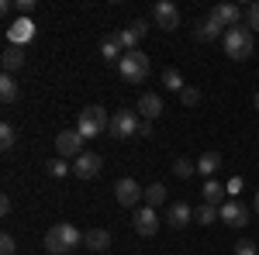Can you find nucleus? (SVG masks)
<instances>
[{"instance_id": "obj_1", "label": "nucleus", "mask_w": 259, "mask_h": 255, "mask_svg": "<svg viewBox=\"0 0 259 255\" xmlns=\"http://www.w3.org/2000/svg\"><path fill=\"white\" fill-rule=\"evenodd\" d=\"M80 241H83V235L76 231V224L59 221V224L49 228V235H45V248H49L52 255H62V252H69V248H76Z\"/></svg>"}, {"instance_id": "obj_2", "label": "nucleus", "mask_w": 259, "mask_h": 255, "mask_svg": "<svg viewBox=\"0 0 259 255\" xmlns=\"http://www.w3.org/2000/svg\"><path fill=\"white\" fill-rule=\"evenodd\" d=\"M252 45H256V41H252V31H249V28H228V31H225V52H228V59H249V56H252Z\"/></svg>"}, {"instance_id": "obj_3", "label": "nucleus", "mask_w": 259, "mask_h": 255, "mask_svg": "<svg viewBox=\"0 0 259 255\" xmlns=\"http://www.w3.org/2000/svg\"><path fill=\"white\" fill-rule=\"evenodd\" d=\"M104 128H111V118L104 114V107H87V111H80V118H76V131H80L83 138H97L104 135Z\"/></svg>"}, {"instance_id": "obj_4", "label": "nucleus", "mask_w": 259, "mask_h": 255, "mask_svg": "<svg viewBox=\"0 0 259 255\" xmlns=\"http://www.w3.org/2000/svg\"><path fill=\"white\" fill-rule=\"evenodd\" d=\"M149 69H152V66H149V56L139 52V48H135V52H124V59L118 62V73L128 79V83H142V79L149 76Z\"/></svg>"}, {"instance_id": "obj_5", "label": "nucleus", "mask_w": 259, "mask_h": 255, "mask_svg": "<svg viewBox=\"0 0 259 255\" xmlns=\"http://www.w3.org/2000/svg\"><path fill=\"white\" fill-rule=\"evenodd\" d=\"M139 128H142L139 111H118V114L111 118V135L114 138H135Z\"/></svg>"}, {"instance_id": "obj_6", "label": "nucleus", "mask_w": 259, "mask_h": 255, "mask_svg": "<svg viewBox=\"0 0 259 255\" xmlns=\"http://www.w3.org/2000/svg\"><path fill=\"white\" fill-rule=\"evenodd\" d=\"M83 141H87V138H83L76 128L59 131V135H56V152H59L62 159H80L83 156Z\"/></svg>"}, {"instance_id": "obj_7", "label": "nucleus", "mask_w": 259, "mask_h": 255, "mask_svg": "<svg viewBox=\"0 0 259 255\" xmlns=\"http://www.w3.org/2000/svg\"><path fill=\"white\" fill-rule=\"evenodd\" d=\"M152 18H156V24H159L162 31H177L180 28V7L173 4V0H159L156 7H152Z\"/></svg>"}, {"instance_id": "obj_8", "label": "nucleus", "mask_w": 259, "mask_h": 255, "mask_svg": "<svg viewBox=\"0 0 259 255\" xmlns=\"http://www.w3.org/2000/svg\"><path fill=\"white\" fill-rule=\"evenodd\" d=\"M218 214L228 228H245V224H249V207H245L242 200H225Z\"/></svg>"}, {"instance_id": "obj_9", "label": "nucleus", "mask_w": 259, "mask_h": 255, "mask_svg": "<svg viewBox=\"0 0 259 255\" xmlns=\"http://www.w3.org/2000/svg\"><path fill=\"white\" fill-rule=\"evenodd\" d=\"M132 228H135L142 238H152L159 231V214H156L152 207H139V211L132 214Z\"/></svg>"}, {"instance_id": "obj_10", "label": "nucleus", "mask_w": 259, "mask_h": 255, "mask_svg": "<svg viewBox=\"0 0 259 255\" xmlns=\"http://www.w3.org/2000/svg\"><path fill=\"white\" fill-rule=\"evenodd\" d=\"M114 196H118L121 207H135L142 196H145V190H142L132 176H124V179H118V183H114Z\"/></svg>"}, {"instance_id": "obj_11", "label": "nucleus", "mask_w": 259, "mask_h": 255, "mask_svg": "<svg viewBox=\"0 0 259 255\" xmlns=\"http://www.w3.org/2000/svg\"><path fill=\"white\" fill-rule=\"evenodd\" d=\"M100 169H104V156H97V152H83V156L73 162L76 179H94V176H100Z\"/></svg>"}, {"instance_id": "obj_12", "label": "nucleus", "mask_w": 259, "mask_h": 255, "mask_svg": "<svg viewBox=\"0 0 259 255\" xmlns=\"http://www.w3.org/2000/svg\"><path fill=\"white\" fill-rule=\"evenodd\" d=\"M35 38V21L31 18H18L11 21V28H7V45H28V41Z\"/></svg>"}, {"instance_id": "obj_13", "label": "nucleus", "mask_w": 259, "mask_h": 255, "mask_svg": "<svg viewBox=\"0 0 259 255\" xmlns=\"http://www.w3.org/2000/svg\"><path fill=\"white\" fill-rule=\"evenodd\" d=\"M194 207L187 203V200H177V203H169V211H166V224L169 228H187L190 221H194Z\"/></svg>"}, {"instance_id": "obj_14", "label": "nucleus", "mask_w": 259, "mask_h": 255, "mask_svg": "<svg viewBox=\"0 0 259 255\" xmlns=\"http://www.w3.org/2000/svg\"><path fill=\"white\" fill-rule=\"evenodd\" d=\"M211 18L218 21L225 31H228V28H239L242 24V7L239 4H218V7L211 11Z\"/></svg>"}, {"instance_id": "obj_15", "label": "nucleus", "mask_w": 259, "mask_h": 255, "mask_svg": "<svg viewBox=\"0 0 259 255\" xmlns=\"http://www.w3.org/2000/svg\"><path fill=\"white\" fill-rule=\"evenodd\" d=\"M145 28H149L145 21H132L128 28H121V31H118L121 48H124V52H135V48H139V41H142V35H145Z\"/></svg>"}, {"instance_id": "obj_16", "label": "nucleus", "mask_w": 259, "mask_h": 255, "mask_svg": "<svg viewBox=\"0 0 259 255\" xmlns=\"http://www.w3.org/2000/svg\"><path fill=\"white\" fill-rule=\"evenodd\" d=\"M135 111L142 114V121H156L162 111H166V107H162V97H159V93H142Z\"/></svg>"}, {"instance_id": "obj_17", "label": "nucleus", "mask_w": 259, "mask_h": 255, "mask_svg": "<svg viewBox=\"0 0 259 255\" xmlns=\"http://www.w3.org/2000/svg\"><path fill=\"white\" fill-rule=\"evenodd\" d=\"M0 62H4V73H11V76H14L21 66H24V48H21V45H7V48H4V56H0Z\"/></svg>"}, {"instance_id": "obj_18", "label": "nucleus", "mask_w": 259, "mask_h": 255, "mask_svg": "<svg viewBox=\"0 0 259 255\" xmlns=\"http://www.w3.org/2000/svg\"><path fill=\"white\" fill-rule=\"evenodd\" d=\"M100 56H104V62H121L124 59V48H121L118 35H104V41H100Z\"/></svg>"}, {"instance_id": "obj_19", "label": "nucleus", "mask_w": 259, "mask_h": 255, "mask_svg": "<svg viewBox=\"0 0 259 255\" xmlns=\"http://www.w3.org/2000/svg\"><path fill=\"white\" fill-rule=\"evenodd\" d=\"M83 245H87L90 252H107V248H111V235H107L104 228H94V231L83 235Z\"/></svg>"}, {"instance_id": "obj_20", "label": "nucleus", "mask_w": 259, "mask_h": 255, "mask_svg": "<svg viewBox=\"0 0 259 255\" xmlns=\"http://www.w3.org/2000/svg\"><path fill=\"white\" fill-rule=\"evenodd\" d=\"M221 31H225V28H221V24H218L214 18H211V14H207V18H204V21L197 24V28H194V35H197V41H214V38L221 35Z\"/></svg>"}, {"instance_id": "obj_21", "label": "nucleus", "mask_w": 259, "mask_h": 255, "mask_svg": "<svg viewBox=\"0 0 259 255\" xmlns=\"http://www.w3.org/2000/svg\"><path fill=\"white\" fill-rule=\"evenodd\" d=\"M200 193H204V203H211V207H221V203H225V193H228V190L221 186L218 179H207Z\"/></svg>"}, {"instance_id": "obj_22", "label": "nucleus", "mask_w": 259, "mask_h": 255, "mask_svg": "<svg viewBox=\"0 0 259 255\" xmlns=\"http://www.w3.org/2000/svg\"><path fill=\"white\" fill-rule=\"evenodd\" d=\"M18 97H21L18 79L11 76V73H4V76H0V100H4V104H14Z\"/></svg>"}, {"instance_id": "obj_23", "label": "nucleus", "mask_w": 259, "mask_h": 255, "mask_svg": "<svg viewBox=\"0 0 259 255\" xmlns=\"http://www.w3.org/2000/svg\"><path fill=\"white\" fill-rule=\"evenodd\" d=\"M218 166H221V156H218V152H204V156L197 159V173H200V176H207V179L218 173Z\"/></svg>"}, {"instance_id": "obj_24", "label": "nucleus", "mask_w": 259, "mask_h": 255, "mask_svg": "<svg viewBox=\"0 0 259 255\" xmlns=\"http://www.w3.org/2000/svg\"><path fill=\"white\" fill-rule=\"evenodd\" d=\"M142 200H145V207H152V211H156V207H162V203H166V186H162V183L145 186V196H142Z\"/></svg>"}, {"instance_id": "obj_25", "label": "nucleus", "mask_w": 259, "mask_h": 255, "mask_svg": "<svg viewBox=\"0 0 259 255\" xmlns=\"http://www.w3.org/2000/svg\"><path fill=\"white\" fill-rule=\"evenodd\" d=\"M162 86H166V90H173V93L180 97L187 83H183V76H180V69H162Z\"/></svg>"}, {"instance_id": "obj_26", "label": "nucleus", "mask_w": 259, "mask_h": 255, "mask_svg": "<svg viewBox=\"0 0 259 255\" xmlns=\"http://www.w3.org/2000/svg\"><path fill=\"white\" fill-rule=\"evenodd\" d=\"M221 207H211V203H200L197 207V224H214V221H221V214H218Z\"/></svg>"}, {"instance_id": "obj_27", "label": "nucleus", "mask_w": 259, "mask_h": 255, "mask_svg": "<svg viewBox=\"0 0 259 255\" xmlns=\"http://www.w3.org/2000/svg\"><path fill=\"white\" fill-rule=\"evenodd\" d=\"M194 173H197V162H190V159H177L173 162V176L177 179H190Z\"/></svg>"}, {"instance_id": "obj_28", "label": "nucleus", "mask_w": 259, "mask_h": 255, "mask_svg": "<svg viewBox=\"0 0 259 255\" xmlns=\"http://www.w3.org/2000/svg\"><path fill=\"white\" fill-rule=\"evenodd\" d=\"M14 141H18V128L11 121H4L0 124V148H14Z\"/></svg>"}, {"instance_id": "obj_29", "label": "nucleus", "mask_w": 259, "mask_h": 255, "mask_svg": "<svg viewBox=\"0 0 259 255\" xmlns=\"http://www.w3.org/2000/svg\"><path fill=\"white\" fill-rule=\"evenodd\" d=\"M49 173H52L56 179H62V176H69V173H73V166H69L62 156H56V159H49Z\"/></svg>"}, {"instance_id": "obj_30", "label": "nucleus", "mask_w": 259, "mask_h": 255, "mask_svg": "<svg viewBox=\"0 0 259 255\" xmlns=\"http://www.w3.org/2000/svg\"><path fill=\"white\" fill-rule=\"evenodd\" d=\"M245 28H249V31H259V0L245 7Z\"/></svg>"}, {"instance_id": "obj_31", "label": "nucleus", "mask_w": 259, "mask_h": 255, "mask_svg": "<svg viewBox=\"0 0 259 255\" xmlns=\"http://www.w3.org/2000/svg\"><path fill=\"white\" fill-rule=\"evenodd\" d=\"M180 104H183V107H197V104H200V90H194V86H183Z\"/></svg>"}, {"instance_id": "obj_32", "label": "nucleus", "mask_w": 259, "mask_h": 255, "mask_svg": "<svg viewBox=\"0 0 259 255\" xmlns=\"http://www.w3.org/2000/svg\"><path fill=\"white\" fill-rule=\"evenodd\" d=\"M259 248H256V241H249V238H242L239 245H235V255H256Z\"/></svg>"}, {"instance_id": "obj_33", "label": "nucleus", "mask_w": 259, "mask_h": 255, "mask_svg": "<svg viewBox=\"0 0 259 255\" xmlns=\"http://www.w3.org/2000/svg\"><path fill=\"white\" fill-rule=\"evenodd\" d=\"M14 11H18V18H28L35 11V0H14Z\"/></svg>"}, {"instance_id": "obj_34", "label": "nucleus", "mask_w": 259, "mask_h": 255, "mask_svg": "<svg viewBox=\"0 0 259 255\" xmlns=\"http://www.w3.org/2000/svg\"><path fill=\"white\" fill-rule=\"evenodd\" d=\"M14 252H18V241H14L11 235H4L0 238V255H14Z\"/></svg>"}, {"instance_id": "obj_35", "label": "nucleus", "mask_w": 259, "mask_h": 255, "mask_svg": "<svg viewBox=\"0 0 259 255\" xmlns=\"http://www.w3.org/2000/svg\"><path fill=\"white\" fill-rule=\"evenodd\" d=\"M139 138H152V121H142V128H139Z\"/></svg>"}, {"instance_id": "obj_36", "label": "nucleus", "mask_w": 259, "mask_h": 255, "mask_svg": "<svg viewBox=\"0 0 259 255\" xmlns=\"http://www.w3.org/2000/svg\"><path fill=\"white\" fill-rule=\"evenodd\" d=\"M0 214H4V217L11 214V196H0Z\"/></svg>"}, {"instance_id": "obj_37", "label": "nucleus", "mask_w": 259, "mask_h": 255, "mask_svg": "<svg viewBox=\"0 0 259 255\" xmlns=\"http://www.w3.org/2000/svg\"><path fill=\"white\" fill-rule=\"evenodd\" d=\"M252 104H256V111H259V90H256V100H252Z\"/></svg>"}, {"instance_id": "obj_38", "label": "nucleus", "mask_w": 259, "mask_h": 255, "mask_svg": "<svg viewBox=\"0 0 259 255\" xmlns=\"http://www.w3.org/2000/svg\"><path fill=\"white\" fill-rule=\"evenodd\" d=\"M256 214H259V190H256Z\"/></svg>"}]
</instances>
